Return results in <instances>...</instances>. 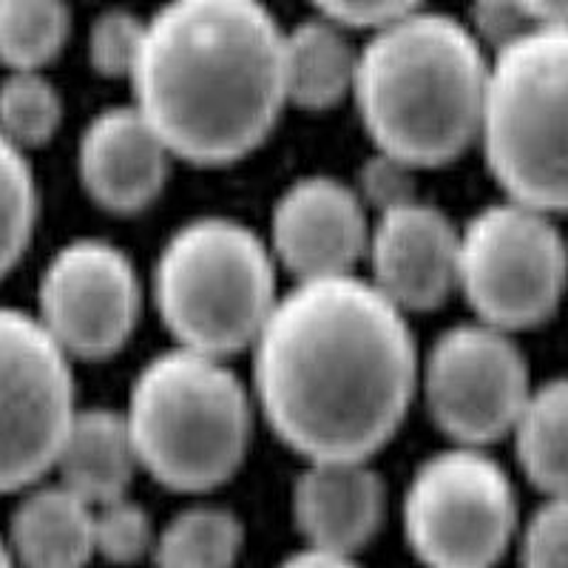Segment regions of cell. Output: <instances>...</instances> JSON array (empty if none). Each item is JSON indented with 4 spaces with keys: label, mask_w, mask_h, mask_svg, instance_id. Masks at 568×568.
Listing matches in <instances>:
<instances>
[{
    "label": "cell",
    "mask_w": 568,
    "mask_h": 568,
    "mask_svg": "<svg viewBox=\"0 0 568 568\" xmlns=\"http://www.w3.org/2000/svg\"><path fill=\"white\" fill-rule=\"evenodd\" d=\"M251 355L256 409L304 460H369L418 395L407 313L362 273L293 282Z\"/></svg>",
    "instance_id": "cell-1"
},
{
    "label": "cell",
    "mask_w": 568,
    "mask_h": 568,
    "mask_svg": "<svg viewBox=\"0 0 568 568\" xmlns=\"http://www.w3.org/2000/svg\"><path fill=\"white\" fill-rule=\"evenodd\" d=\"M129 83L174 160L231 165L287 105L284 27L256 0H174L149 18Z\"/></svg>",
    "instance_id": "cell-2"
},
{
    "label": "cell",
    "mask_w": 568,
    "mask_h": 568,
    "mask_svg": "<svg viewBox=\"0 0 568 568\" xmlns=\"http://www.w3.org/2000/svg\"><path fill=\"white\" fill-rule=\"evenodd\" d=\"M489 52L455 14L413 7L358 45L353 103L375 154L438 169L478 142Z\"/></svg>",
    "instance_id": "cell-3"
},
{
    "label": "cell",
    "mask_w": 568,
    "mask_h": 568,
    "mask_svg": "<svg viewBox=\"0 0 568 568\" xmlns=\"http://www.w3.org/2000/svg\"><path fill=\"white\" fill-rule=\"evenodd\" d=\"M253 413L251 384L227 358L174 344L142 364L123 415L142 471L180 495H207L245 464Z\"/></svg>",
    "instance_id": "cell-4"
},
{
    "label": "cell",
    "mask_w": 568,
    "mask_h": 568,
    "mask_svg": "<svg viewBox=\"0 0 568 568\" xmlns=\"http://www.w3.org/2000/svg\"><path fill=\"white\" fill-rule=\"evenodd\" d=\"M267 240L233 216H194L165 240L151 276L160 322L176 347L227 358L251 349L278 302Z\"/></svg>",
    "instance_id": "cell-5"
},
{
    "label": "cell",
    "mask_w": 568,
    "mask_h": 568,
    "mask_svg": "<svg viewBox=\"0 0 568 568\" xmlns=\"http://www.w3.org/2000/svg\"><path fill=\"white\" fill-rule=\"evenodd\" d=\"M506 200L568 211V27H546L489 54L478 129Z\"/></svg>",
    "instance_id": "cell-6"
},
{
    "label": "cell",
    "mask_w": 568,
    "mask_h": 568,
    "mask_svg": "<svg viewBox=\"0 0 568 568\" xmlns=\"http://www.w3.org/2000/svg\"><path fill=\"white\" fill-rule=\"evenodd\" d=\"M568 287V240L555 216L515 200L458 227V287L475 318L517 333L555 316Z\"/></svg>",
    "instance_id": "cell-7"
},
{
    "label": "cell",
    "mask_w": 568,
    "mask_h": 568,
    "mask_svg": "<svg viewBox=\"0 0 568 568\" xmlns=\"http://www.w3.org/2000/svg\"><path fill=\"white\" fill-rule=\"evenodd\" d=\"M520 531L509 471L478 446H446L409 478L404 535L426 568H495Z\"/></svg>",
    "instance_id": "cell-8"
},
{
    "label": "cell",
    "mask_w": 568,
    "mask_h": 568,
    "mask_svg": "<svg viewBox=\"0 0 568 568\" xmlns=\"http://www.w3.org/2000/svg\"><path fill=\"white\" fill-rule=\"evenodd\" d=\"M78 409L69 355L34 313L0 304V495L52 475Z\"/></svg>",
    "instance_id": "cell-9"
},
{
    "label": "cell",
    "mask_w": 568,
    "mask_h": 568,
    "mask_svg": "<svg viewBox=\"0 0 568 568\" xmlns=\"http://www.w3.org/2000/svg\"><path fill=\"white\" fill-rule=\"evenodd\" d=\"M531 389L529 358L515 336L478 318L446 327L420 355L418 393L458 446L486 449L511 435Z\"/></svg>",
    "instance_id": "cell-10"
},
{
    "label": "cell",
    "mask_w": 568,
    "mask_h": 568,
    "mask_svg": "<svg viewBox=\"0 0 568 568\" xmlns=\"http://www.w3.org/2000/svg\"><path fill=\"white\" fill-rule=\"evenodd\" d=\"M142 278L120 245L80 236L49 256L38 282V322L74 358H109L134 336L142 316Z\"/></svg>",
    "instance_id": "cell-11"
},
{
    "label": "cell",
    "mask_w": 568,
    "mask_h": 568,
    "mask_svg": "<svg viewBox=\"0 0 568 568\" xmlns=\"http://www.w3.org/2000/svg\"><path fill=\"white\" fill-rule=\"evenodd\" d=\"M369 211L355 185L329 174L293 180L273 202L267 247L293 282L347 276L364 262Z\"/></svg>",
    "instance_id": "cell-12"
},
{
    "label": "cell",
    "mask_w": 568,
    "mask_h": 568,
    "mask_svg": "<svg viewBox=\"0 0 568 568\" xmlns=\"http://www.w3.org/2000/svg\"><path fill=\"white\" fill-rule=\"evenodd\" d=\"M367 282L400 313L435 311L458 287V225L420 196L369 222Z\"/></svg>",
    "instance_id": "cell-13"
},
{
    "label": "cell",
    "mask_w": 568,
    "mask_h": 568,
    "mask_svg": "<svg viewBox=\"0 0 568 568\" xmlns=\"http://www.w3.org/2000/svg\"><path fill=\"white\" fill-rule=\"evenodd\" d=\"M174 154L131 103L91 116L78 140V176L103 211L140 213L162 194Z\"/></svg>",
    "instance_id": "cell-14"
},
{
    "label": "cell",
    "mask_w": 568,
    "mask_h": 568,
    "mask_svg": "<svg viewBox=\"0 0 568 568\" xmlns=\"http://www.w3.org/2000/svg\"><path fill=\"white\" fill-rule=\"evenodd\" d=\"M304 546L355 557L387 511V486L369 460H307L291 495Z\"/></svg>",
    "instance_id": "cell-15"
},
{
    "label": "cell",
    "mask_w": 568,
    "mask_h": 568,
    "mask_svg": "<svg viewBox=\"0 0 568 568\" xmlns=\"http://www.w3.org/2000/svg\"><path fill=\"white\" fill-rule=\"evenodd\" d=\"M3 537L18 568H89L94 506L58 480H40L20 491Z\"/></svg>",
    "instance_id": "cell-16"
},
{
    "label": "cell",
    "mask_w": 568,
    "mask_h": 568,
    "mask_svg": "<svg viewBox=\"0 0 568 568\" xmlns=\"http://www.w3.org/2000/svg\"><path fill=\"white\" fill-rule=\"evenodd\" d=\"M136 471L140 460L125 415L109 407H80L60 446L54 480L98 509L129 497Z\"/></svg>",
    "instance_id": "cell-17"
},
{
    "label": "cell",
    "mask_w": 568,
    "mask_h": 568,
    "mask_svg": "<svg viewBox=\"0 0 568 568\" xmlns=\"http://www.w3.org/2000/svg\"><path fill=\"white\" fill-rule=\"evenodd\" d=\"M358 45L313 9L311 18L284 29V91L287 105L324 111L353 94Z\"/></svg>",
    "instance_id": "cell-18"
},
{
    "label": "cell",
    "mask_w": 568,
    "mask_h": 568,
    "mask_svg": "<svg viewBox=\"0 0 568 568\" xmlns=\"http://www.w3.org/2000/svg\"><path fill=\"white\" fill-rule=\"evenodd\" d=\"M511 438L529 484L546 497H568V375L535 384Z\"/></svg>",
    "instance_id": "cell-19"
},
{
    "label": "cell",
    "mask_w": 568,
    "mask_h": 568,
    "mask_svg": "<svg viewBox=\"0 0 568 568\" xmlns=\"http://www.w3.org/2000/svg\"><path fill=\"white\" fill-rule=\"evenodd\" d=\"M245 549V526L231 509L194 504L156 529V568H233Z\"/></svg>",
    "instance_id": "cell-20"
},
{
    "label": "cell",
    "mask_w": 568,
    "mask_h": 568,
    "mask_svg": "<svg viewBox=\"0 0 568 568\" xmlns=\"http://www.w3.org/2000/svg\"><path fill=\"white\" fill-rule=\"evenodd\" d=\"M71 12L58 0H0V63L43 71L65 49Z\"/></svg>",
    "instance_id": "cell-21"
},
{
    "label": "cell",
    "mask_w": 568,
    "mask_h": 568,
    "mask_svg": "<svg viewBox=\"0 0 568 568\" xmlns=\"http://www.w3.org/2000/svg\"><path fill=\"white\" fill-rule=\"evenodd\" d=\"M63 123V94L45 71H7L0 78V134L29 151L45 145Z\"/></svg>",
    "instance_id": "cell-22"
},
{
    "label": "cell",
    "mask_w": 568,
    "mask_h": 568,
    "mask_svg": "<svg viewBox=\"0 0 568 568\" xmlns=\"http://www.w3.org/2000/svg\"><path fill=\"white\" fill-rule=\"evenodd\" d=\"M40 213V187L27 151L0 134V278L32 245Z\"/></svg>",
    "instance_id": "cell-23"
},
{
    "label": "cell",
    "mask_w": 568,
    "mask_h": 568,
    "mask_svg": "<svg viewBox=\"0 0 568 568\" xmlns=\"http://www.w3.org/2000/svg\"><path fill=\"white\" fill-rule=\"evenodd\" d=\"M156 526L136 500L123 497L94 509V557L111 566H134L154 555Z\"/></svg>",
    "instance_id": "cell-24"
},
{
    "label": "cell",
    "mask_w": 568,
    "mask_h": 568,
    "mask_svg": "<svg viewBox=\"0 0 568 568\" xmlns=\"http://www.w3.org/2000/svg\"><path fill=\"white\" fill-rule=\"evenodd\" d=\"M149 18L134 9H103L89 27V63L100 78L129 80L145 43Z\"/></svg>",
    "instance_id": "cell-25"
},
{
    "label": "cell",
    "mask_w": 568,
    "mask_h": 568,
    "mask_svg": "<svg viewBox=\"0 0 568 568\" xmlns=\"http://www.w3.org/2000/svg\"><path fill=\"white\" fill-rule=\"evenodd\" d=\"M520 568H568V497H546L520 529Z\"/></svg>",
    "instance_id": "cell-26"
},
{
    "label": "cell",
    "mask_w": 568,
    "mask_h": 568,
    "mask_svg": "<svg viewBox=\"0 0 568 568\" xmlns=\"http://www.w3.org/2000/svg\"><path fill=\"white\" fill-rule=\"evenodd\" d=\"M355 191L364 200L367 211L373 207L375 213L384 211V207L398 205V202L415 200L413 169L404 165V162L393 160V156L375 154L364 162Z\"/></svg>",
    "instance_id": "cell-27"
},
{
    "label": "cell",
    "mask_w": 568,
    "mask_h": 568,
    "mask_svg": "<svg viewBox=\"0 0 568 568\" xmlns=\"http://www.w3.org/2000/svg\"><path fill=\"white\" fill-rule=\"evenodd\" d=\"M413 7L415 3H400V0H333V3L316 7V12L347 34L364 32L369 38L404 18Z\"/></svg>",
    "instance_id": "cell-28"
},
{
    "label": "cell",
    "mask_w": 568,
    "mask_h": 568,
    "mask_svg": "<svg viewBox=\"0 0 568 568\" xmlns=\"http://www.w3.org/2000/svg\"><path fill=\"white\" fill-rule=\"evenodd\" d=\"M276 568H362V566H358V560L349 555H336V551L302 546L298 551L284 557Z\"/></svg>",
    "instance_id": "cell-29"
},
{
    "label": "cell",
    "mask_w": 568,
    "mask_h": 568,
    "mask_svg": "<svg viewBox=\"0 0 568 568\" xmlns=\"http://www.w3.org/2000/svg\"><path fill=\"white\" fill-rule=\"evenodd\" d=\"M0 568H18V562H14L12 551H9L7 546V537L0 535Z\"/></svg>",
    "instance_id": "cell-30"
},
{
    "label": "cell",
    "mask_w": 568,
    "mask_h": 568,
    "mask_svg": "<svg viewBox=\"0 0 568 568\" xmlns=\"http://www.w3.org/2000/svg\"><path fill=\"white\" fill-rule=\"evenodd\" d=\"M89 568H91V566H89Z\"/></svg>",
    "instance_id": "cell-31"
}]
</instances>
